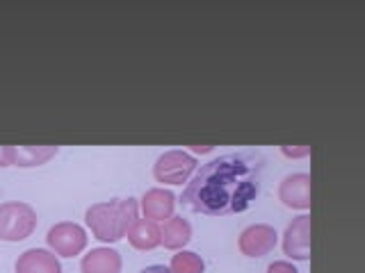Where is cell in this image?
Listing matches in <instances>:
<instances>
[{
	"label": "cell",
	"instance_id": "1",
	"mask_svg": "<svg viewBox=\"0 0 365 273\" xmlns=\"http://www.w3.org/2000/svg\"><path fill=\"white\" fill-rule=\"evenodd\" d=\"M262 171L265 157L258 151L220 155L197 168L180 200L192 212L208 216L245 212L258 198Z\"/></svg>",
	"mask_w": 365,
	"mask_h": 273
},
{
	"label": "cell",
	"instance_id": "2",
	"mask_svg": "<svg viewBox=\"0 0 365 273\" xmlns=\"http://www.w3.org/2000/svg\"><path fill=\"white\" fill-rule=\"evenodd\" d=\"M137 219V198H112L89 205L85 221L101 242H119Z\"/></svg>",
	"mask_w": 365,
	"mask_h": 273
},
{
	"label": "cell",
	"instance_id": "3",
	"mask_svg": "<svg viewBox=\"0 0 365 273\" xmlns=\"http://www.w3.org/2000/svg\"><path fill=\"white\" fill-rule=\"evenodd\" d=\"M34 228H37V212L30 203H0V239L3 242H23L34 232Z\"/></svg>",
	"mask_w": 365,
	"mask_h": 273
},
{
	"label": "cell",
	"instance_id": "4",
	"mask_svg": "<svg viewBox=\"0 0 365 273\" xmlns=\"http://www.w3.org/2000/svg\"><path fill=\"white\" fill-rule=\"evenodd\" d=\"M194 171H197V159H194V155L178 151V148L165 151L153 164L155 180L165 182V185H182V182L190 180Z\"/></svg>",
	"mask_w": 365,
	"mask_h": 273
},
{
	"label": "cell",
	"instance_id": "5",
	"mask_svg": "<svg viewBox=\"0 0 365 273\" xmlns=\"http://www.w3.org/2000/svg\"><path fill=\"white\" fill-rule=\"evenodd\" d=\"M46 242H48V246L55 255L73 257V255H80L85 250L87 232H85L83 225H78L73 221H60L48 230Z\"/></svg>",
	"mask_w": 365,
	"mask_h": 273
},
{
	"label": "cell",
	"instance_id": "6",
	"mask_svg": "<svg viewBox=\"0 0 365 273\" xmlns=\"http://www.w3.org/2000/svg\"><path fill=\"white\" fill-rule=\"evenodd\" d=\"M277 242H279V235L274 230V225L251 223L240 232L237 246H240V253L247 257H262V255H267L269 250H274Z\"/></svg>",
	"mask_w": 365,
	"mask_h": 273
},
{
	"label": "cell",
	"instance_id": "7",
	"mask_svg": "<svg viewBox=\"0 0 365 273\" xmlns=\"http://www.w3.org/2000/svg\"><path fill=\"white\" fill-rule=\"evenodd\" d=\"M283 250L292 259L311 257V216L299 214L288 223L283 232Z\"/></svg>",
	"mask_w": 365,
	"mask_h": 273
},
{
	"label": "cell",
	"instance_id": "8",
	"mask_svg": "<svg viewBox=\"0 0 365 273\" xmlns=\"http://www.w3.org/2000/svg\"><path fill=\"white\" fill-rule=\"evenodd\" d=\"M279 200L290 210L311 208V173H290L279 185Z\"/></svg>",
	"mask_w": 365,
	"mask_h": 273
},
{
	"label": "cell",
	"instance_id": "9",
	"mask_svg": "<svg viewBox=\"0 0 365 273\" xmlns=\"http://www.w3.org/2000/svg\"><path fill=\"white\" fill-rule=\"evenodd\" d=\"M176 208V196L169 189L163 187H153L146 189L142 196V210H144V219L148 221H167L174 216Z\"/></svg>",
	"mask_w": 365,
	"mask_h": 273
},
{
	"label": "cell",
	"instance_id": "10",
	"mask_svg": "<svg viewBox=\"0 0 365 273\" xmlns=\"http://www.w3.org/2000/svg\"><path fill=\"white\" fill-rule=\"evenodd\" d=\"M16 273H62L57 255L48 248H28L16 259Z\"/></svg>",
	"mask_w": 365,
	"mask_h": 273
},
{
	"label": "cell",
	"instance_id": "11",
	"mask_svg": "<svg viewBox=\"0 0 365 273\" xmlns=\"http://www.w3.org/2000/svg\"><path fill=\"white\" fill-rule=\"evenodd\" d=\"M123 259L117 248L98 246L91 248L89 253L80 262V271L83 273H121Z\"/></svg>",
	"mask_w": 365,
	"mask_h": 273
},
{
	"label": "cell",
	"instance_id": "12",
	"mask_svg": "<svg viewBox=\"0 0 365 273\" xmlns=\"http://www.w3.org/2000/svg\"><path fill=\"white\" fill-rule=\"evenodd\" d=\"M192 239V225L182 216H171L160 228V244L169 250H180Z\"/></svg>",
	"mask_w": 365,
	"mask_h": 273
},
{
	"label": "cell",
	"instance_id": "13",
	"mask_svg": "<svg viewBox=\"0 0 365 273\" xmlns=\"http://www.w3.org/2000/svg\"><path fill=\"white\" fill-rule=\"evenodd\" d=\"M125 235H128L130 246H135L137 250H153L155 246H160V228L155 221L137 216Z\"/></svg>",
	"mask_w": 365,
	"mask_h": 273
},
{
	"label": "cell",
	"instance_id": "14",
	"mask_svg": "<svg viewBox=\"0 0 365 273\" xmlns=\"http://www.w3.org/2000/svg\"><path fill=\"white\" fill-rule=\"evenodd\" d=\"M57 151H60L57 146H14L11 164L14 166H39L43 162H48L51 157H55Z\"/></svg>",
	"mask_w": 365,
	"mask_h": 273
},
{
	"label": "cell",
	"instance_id": "15",
	"mask_svg": "<svg viewBox=\"0 0 365 273\" xmlns=\"http://www.w3.org/2000/svg\"><path fill=\"white\" fill-rule=\"evenodd\" d=\"M203 267L205 264L201 255L185 248H180L178 253L171 257V264H169V269L174 273H203Z\"/></svg>",
	"mask_w": 365,
	"mask_h": 273
},
{
	"label": "cell",
	"instance_id": "16",
	"mask_svg": "<svg viewBox=\"0 0 365 273\" xmlns=\"http://www.w3.org/2000/svg\"><path fill=\"white\" fill-rule=\"evenodd\" d=\"M265 273H299L297 267L292 262H285V259H279V262H272V264L265 269Z\"/></svg>",
	"mask_w": 365,
	"mask_h": 273
},
{
	"label": "cell",
	"instance_id": "17",
	"mask_svg": "<svg viewBox=\"0 0 365 273\" xmlns=\"http://www.w3.org/2000/svg\"><path fill=\"white\" fill-rule=\"evenodd\" d=\"M283 151V155H288V157H304V155H308L311 153V146H283L281 148Z\"/></svg>",
	"mask_w": 365,
	"mask_h": 273
},
{
	"label": "cell",
	"instance_id": "18",
	"mask_svg": "<svg viewBox=\"0 0 365 273\" xmlns=\"http://www.w3.org/2000/svg\"><path fill=\"white\" fill-rule=\"evenodd\" d=\"M14 157V146H0V166H9Z\"/></svg>",
	"mask_w": 365,
	"mask_h": 273
},
{
	"label": "cell",
	"instance_id": "19",
	"mask_svg": "<svg viewBox=\"0 0 365 273\" xmlns=\"http://www.w3.org/2000/svg\"><path fill=\"white\" fill-rule=\"evenodd\" d=\"M140 273H174L169 267H165V264H151V267H144Z\"/></svg>",
	"mask_w": 365,
	"mask_h": 273
},
{
	"label": "cell",
	"instance_id": "20",
	"mask_svg": "<svg viewBox=\"0 0 365 273\" xmlns=\"http://www.w3.org/2000/svg\"><path fill=\"white\" fill-rule=\"evenodd\" d=\"M212 146H192V153H210Z\"/></svg>",
	"mask_w": 365,
	"mask_h": 273
}]
</instances>
